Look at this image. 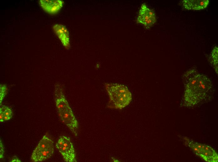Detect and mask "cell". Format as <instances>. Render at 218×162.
Wrapping results in <instances>:
<instances>
[{
    "instance_id": "6da1fadb",
    "label": "cell",
    "mask_w": 218,
    "mask_h": 162,
    "mask_svg": "<svg viewBox=\"0 0 218 162\" xmlns=\"http://www.w3.org/2000/svg\"><path fill=\"white\" fill-rule=\"evenodd\" d=\"M183 79L185 88L184 103L187 107L193 106L202 100L212 88L209 79L198 73L195 69L187 71Z\"/></svg>"
},
{
    "instance_id": "7a4b0ae2",
    "label": "cell",
    "mask_w": 218,
    "mask_h": 162,
    "mask_svg": "<svg viewBox=\"0 0 218 162\" xmlns=\"http://www.w3.org/2000/svg\"><path fill=\"white\" fill-rule=\"evenodd\" d=\"M105 87L109 97L108 107L122 109L128 105L131 102L132 96L128 88L123 85L106 83Z\"/></svg>"
},
{
    "instance_id": "3957f363",
    "label": "cell",
    "mask_w": 218,
    "mask_h": 162,
    "mask_svg": "<svg viewBox=\"0 0 218 162\" xmlns=\"http://www.w3.org/2000/svg\"><path fill=\"white\" fill-rule=\"evenodd\" d=\"M54 151L53 142L45 135L34 150L31 155V160L35 162L45 160L52 155Z\"/></svg>"
},
{
    "instance_id": "277c9868",
    "label": "cell",
    "mask_w": 218,
    "mask_h": 162,
    "mask_svg": "<svg viewBox=\"0 0 218 162\" xmlns=\"http://www.w3.org/2000/svg\"><path fill=\"white\" fill-rule=\"evenodd\" d=\"M188 145L196 155L205 161L208 162H218V155L211 147L193 141H189Z\"/></svg>"
},
{
    "instance_id": "5b68a950",
    "label": "cell",
    "mask_w": 218,
    "mask_h": 162,
    "mask_svg": "<svg viewBox=\"0 0 218 162\" xmlns=\"http://www.w3.org/2000/svg\"><path fill=\"white\" fill-rule=\"evenodd\" d=\"M56 147L67 162L76 161V155L73 145L70 138L62 136L60 137L56 143Z\"/></svg>"
},
{
    "instance_id": "8992f818",
    "label": "cell",
    "mask_w": 218,
    "mask_h": 162,
    "mask_svg": "<svg viewBox=\"0 0 218 162\" xmlns=\"http://www.w3.org/2000/svg\"><path fill=\"white\" fill-rule=\"evenodd\" d=\"M156 21V15L154 11L149 8L145 3H143L139 12L137 22L143 25L146 29H149Z\"/></svg>"
},
{
    "instance_id": "52a82bcc",
    "label": "cell",
    "mask_w": 218,
    "mask_h": 162,
    "mask_svg": "<svg viewBox=\"0 0 218 162\" xmlns=\"http://www.w3.org/2000/svg\"><path fill=\"white\" fill-rule=\"evenodd\" d=\"M58 112L62 122L75 136H76L78 128V123L70 106L65 107L62 111Z\"/></svg>"
},
{
    "instance_id": "ba28073f",
    "label": "cell",
    "mask_w": 218,
    "mask_h": 162,
    "mask_svg": "<svg viewBox=\"0 0 218 162\" xmlns=\"http://www.w3.org/2000/svg\"><path fill=\"white\" fill-rule=\"evenodd\" d=\"M39 4L43 9L48 13H57L62 7L64 2L60 0H40Z\"/></svg>"
},
{
    "instance_id": "9c48e42d",
    "label": "cell",
    "mask_w": 218,
    "mask_h": 162,
    "mask_svg": "<svg viewBox=\"0 0 218 162\" xmlns=\"http://www.w3.org/2000/svg\"><path fill=\"white\" fill-rule=\"evenodd\" d=\"M53 28L63 46L66 49H69L70 47V36L65 26L61 24H56L53 26Z\"/></svg>"
},
{
    "instance_id": "30bf717a",
    "label": "cell",
    "mask_w": 218,
    "mask_h": 162,
    "mask_svg": "<svg viewBox=\"0 0 218 162\" xmlns=\"http://www.w3.org/2000/svg\"><path fill=\"white\" fill-rule=\"evenodd\" d=\"M209 0H183V7L187 10H200L206 8L208 6Z\"/></svg>"
},
{
    "instance_id": "8fae6325",
    "label": "cell",
    "mask_w": 218,
    "mask_h": 162,
    "mask_svg": "<svg viewBox=\"0 0 218 162\" xmlns=\"http://www.w3.org/2000/svg\"><path fill=\"white\" fill-rule=\"evenodd\" d=\"M218 47L215 46L213 48L210 58V62L218 74Z\"/></svg>"
},
{
    "instance_id": "7c38bea8",
    "label": "cell",
    "mask_w": 218,
    "mask_h": 162,
    "mask_svg": "<svg viewBox=\"0 0 218 162\" xmlns=\"http://www.w3.org/2000/svg\"><path fill=\"white\" fill-rule=\"evenodd\" d=\"M1 107L3 109L4 113V121L10 120L11 118L13 115V112L11 109L4 106H3Z\"/></svg>"
},
{
    "instance_id": "4fadbf2b",
    "label": "cell",
    "mask_w": 218,
    "mask_h": 162,
    "mask_svg": "<svg viewBox=\"0 0 218 162\" xmlns=\"http://www.w3.org/2000/svg\"><path fill=\"white\" fill-rule=\"evenodd\" d=\"M6 88L5 85H0V102L1 104L2 101L6 94Z\"/></svg>"
},
{
    "instance_id": "5bb4252c",
    "label": "cell",
    "mask_w": 218,
    "mask_h": 162,
    "mask_svg": "<svg viewBox=\"0 0 218 162\" xmlns=\"http://www.w3.org/2000/svg\"><path fill=\"white\" fill-rule=\"evenodd\" d=\"M0 158L2 159L3 158V155L4 153V148L3 144L1 142L0 139Z\"/></svg>"
},
{
    "instance_id": "9a60e30c",
    "label": "cell",
    "mask_w": 218,
    "mask_h": 162,
    "mask_svg": "<svg viewBox=\"0 0 218 162\" xmlns=\"http://www.w3.org/2000/svg\"><path fill=\"white\" fill-rule=\"evenodd\" d=\"M4 115L3 111V109L2 107H0V122H3L4 121Z\"/></svg>"
},
{
    "instance_id": "2e32d148",
    "label": "cell",
    "mask_w": 218,
    "mask_h": 162,
    "mask_svg": "<svg viewBox=\"0 0 218 162\" xmlns=\"http://www.w3.org/2000/svg\"><path fill=\"white\" fill-rule=\"evenodd\" d=\"M11 161L12 162H20L21 161L19 160L18 158H17L16 156H14V158H13L11 160Z\"/></svg>"
}]
</instances>
